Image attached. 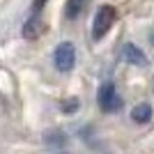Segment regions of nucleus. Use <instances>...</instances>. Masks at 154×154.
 I'll return each instance as SVG.
<instances>
[{"label":"nucleus","mask_w":154,"mask_h":154,"mask_svg":"<svg viewBox=\"0 0 154 154\" xmlns=\"http://www.w3.org/2000/svg\"><path fill=\"white\" fill-rule=\"evenodd\" d=\"M117 19V12L113 5H101L94 14V23H92V39H101L106 37V32L113 28Z\"/></svg>","instance_id":"f257e3e1"},{"label":"nucleus","mask_w":154,"mask_h":154,"mask_svg":"<svg viewBox=\"0 0 154 154\" xmlns=\"http://www.w3.org/2000/svg\"><path fill=\"white\" fill-rule=\"evenodd\" d=\"M122 58L127 60L129 64H145V62H147L145 53H143L136 44H124V48H122Z\"/></svg>","instance_id":"39448f33"},{"label":"nucleus","mask_w":154,"mask_h":154,"mask_svg":"<svg viewBox=\"0 0 154 154\" xmlns=\"http://www.w3.org/2000/svg\"><path fill=\"white\" fill-rule=\"evenodd\" d=\"M42 32H44V19H42L39 14H30L26 19V26H23V37L26 39H37Z\"/></svg>","instance_id":"20e7f679"},{"label":"nucleus","mask_w":154,"mask_h":154,"mask_svg":"<svg viewBox=\"0 0 154 154\" xmlns=\"http://www.w3.org/2000/svg\"><path fill=\"white\" fill-rule=\"evenodd\" d=\"M53 62H55V69L58 71H71L74 64H76V48L71 42H62V44L55 48L53 53Z\"/></svg>","instance_id":"f03ea898"},{"label":"nucleus","mask_w":154,"mask_h":154,"mask_svg":"<svg viewBox=\"0 0 154 154\" xmlns=\"http://www.w3.org/2000/svg\"><path fill=\"white\" fill-rule=\"evenodd\" d=\"M90 0H67V7H64V16L67 19H76V16H81V12L85 9V5H88Z\"/></svg>","instance_id":"0eeeda50"},{"label":"nucleus","mask_w":154,"mask_h":154,"mask_svg":"<svg viewBox=\"0 0 154 154\" xmlns=\"http://www.w3.org/2000/svg\"><path fill=\"white\" fill-rule=\"evenodd\" d=\"M48 143H55V145H64V134H51V136H48Z\"/></svg>","instance_id":"6e6552de"},{"label":"nucleus","mask_w":154,"mask_h":154,"mask_svg":"<svg viewBox=\"0 0 154 154\" xmlns=\"http://www.w3.org/2000/svg\"><path fill=\"white\" fill-rule=\"evenodd\" d=\"M131 117H134V122H138V124H147L149 120H152V106H149V103H138L134 108V113H131Z\"/></svg>","instance_id":"423d86ee"},{"label":"nucleus","mask_w":154,"mask_h":154,"mask_svg":"<svg viewBox=\"0 0 154 154\" xmlns=\"http://www.w3.org/2000/svg\"><path fill=\"white\" fill-rule=\"evenodd\" d=\"M152 44H154V32H152Z\"/></svg>","instance_id":"1a4fd4ad"},{"label":"nucleus","mask_w":154,"mask_h":154,"mask_svg":"<svg viewBox=\"0 0 154 154\" xmlns=\"http://www.w3.org/2000/svg\"><path fill=\"white\" fill-rule=\"evenodd\" d=\"M99 108H101L103 113H115V110L122 108V99H120L115 85L110 83V81L99 88Z\"/></svg>","instance_id":"7ed1b4c3"}]
</instances>
